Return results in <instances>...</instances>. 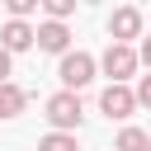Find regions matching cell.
Here are the masks:
<instances>
[{"label":"cell","instance_id":"1","mask_svg":"<svg viewBox=\"0 0 151 151\" xmlns=\"http://www.w3.org/2000/svg\"><path fill=\"white\" fill-rule=\"evenodd\" d=\"M137 66H142V52H132L127 42H109L99 57V71L109 76V85H127L137 76Z\"/></svg>","mask_w":151,"mask_h":151},{"label":"cell","instance_id":"2","mask_svg":"<svg viewBox=\"0 0 151 151\" xmlns=\"http://www.w3.org/2000/svg\"><path fill=\"white\" fill-rule=\"evenodd\" d=\"M42 113H47L52 132H76V127H80V118H85V109H80V94H71V90H57V94L42 104Z\"/></svg>","mask_w":151,"mask_h":151},{"label":"cell","instance_id":"3","mask_svg":"<svg viewBox=\"0 0 151 151\" xmlns=\"http://www.w3.org/2000/svg\"><path fill=\"white\" fill-rule=\"evenodd\" d=\"M94 71H99V61L90 57V52H66L61 61H57V76H61V90H71V94H80L90 80H94Z\"/></svg>","mask_w":151,"mask_h":151},{"label":"cell","instance_id":"4","mask_svg":"<svg viewBox=\"0 0 151 151\" xmlns=\"http://www.w3.org/2000/svg\"><path fill=\"white\" fill-rule=\"evenodd\" d=\"M142 104H137V90H127V85H104V94H99V113H109V118H132Z\"/></svg>","mask_w":151,"mask_h":151},{"label":"cell","instance_id":"5","mask_svg":"<svg viewBox=\"0 0 151 151\" xmlns=\"http://www.w3.org/2000/svg\"><path fill=\"white\" fill-rule=\"evenodd\" d=\"M109 38L132 47V38H142V9H137V5H118V9L109 14Z\"/></svg>","mask_w":151,"mask_h":151},{"label":"cell","instance_id":"6","mask_svg":"<svg viewBox=\"0 0 151 151\" xmlns=\"http://www.w3.org/2000/svg\"><path fill=\"white\" fill-rule=\"evenodd\" d=\"M33 42H38V28L24 24V19H9V24L0 28V47H5V52H28Z\"/></svg>","mask_w":151,"mask_h":151},{"label":"cell","instance_id":"7","mask_svg":"<svg viewBox=\"0 0 151 151\" xmlns=\"http://www.w3.org/2000/svg\"><path fill=\"white\" fill-rule=\"evenodd\" d=\"M38 47H42V52H52V57H66V52H71V28H66V24L42 19V24H38Z\"/></svg>","mask_w":151,"mask_h":151},{"label":"cell","instance_id":"8","mask_svg":"<svg viewBox=\"0 0 151 151\" xmlns=\"http://www.w3.org/2000/svg\"><path fill=\"white\" fill-rule=\"evenodd\" d=\"M24 109H28V90H24V85H14V80H9V85H0V118H19Z\"/></svg>","mask_w":151,"mask_h":151},{"label":"cell","instance_id":"9","mask_svg":"<svg viewBox=\"0 0 151 151\" xmlns=\"http://www.w3.org/2000/svg\"><path fill=\"white\" fill-rule=\"evenodd\" d=\"M113 151H151V132L146 127H123L113 137Z\"/></svg>","mask_w":151,"mask_h":151},{"label":"cell","instance_id":"10","mask_svg":"<svg viewBox=\"0 0 151 151\" xmlns=\"http://www.w3.org/2000/svg\"><path fill=\"white\" fill-rule=\"evenodd\" d=\"M38 151H80V146H76V132H47Z\"/></svg>","mask_w":151,"mask_h":151},{"label":"cell","instance_id":"11","mask_svg":"<svg viewBox=\"0 0 151 151\" xmlns=\"http://www.w3.org/2000/svg\"><path fill=\"white\" fill-rule=\"evenodd\" d=\"M42 14H47L52 24H66V19L76 14V0H42Z\"/></svg>","mask_w":151,"mask_h":151},{"label":"cell","instance_id":"12","mask_svg":"<svg viewBox=\"0 0 151 151\" xmlns=\"http://www.w3.org/2000/svg\"><path fill=\"white\" fill-rule=\"evenodd\" d=\"M38 5H42V0H5V9H9V19H24V24H28V14H33Z\"/></svg>","mask_w":151,"mask_h":151},{"label":"cell","instance_id":"13","mask_svg":"<svg viewBox=\"0 0 151 151\" xmlns=\"http://www.w3.org/2000/svg\"><path fill=\"white\" fill-rule=\"evenodd\" d=\"M137 104H142V109H151V76H142V80H137Z\"/></svg>","mask_w":151,"mask_h":151},{"label":"cell","instance_id":"14","mask_svg":"<svg viewBox=\"0 0 151 151\" xmlns=\"http://www.w3.org/2000/svg\"><path fill=\"white\" fill-rule=\"evenodd\" d=\"M9 71H14V52L0 47V85H9Z\"/></svg>","mask_w":151,"mask_h":151},{"label":"cell","instance_id":"15","mask_svg":"<svg viewBox=\"0 0 151 151\" xmlns=\"http://www.w3.org/2000/svg\"><path fill=\"white\" fill-rule=\"evenodd\" d=\"M142 61L151 66V38H142Z\"/></svg>","mask_w":151,"mask_h":151}]
</instances>
